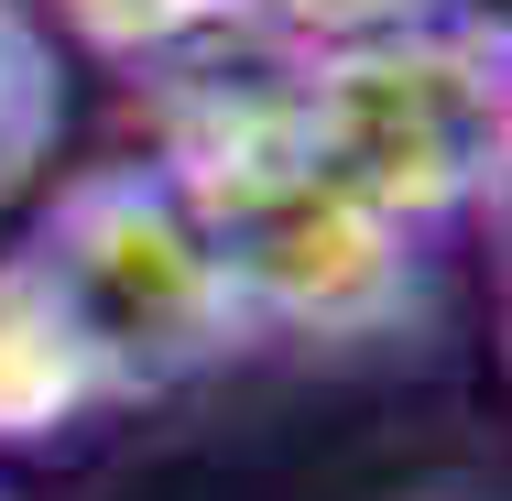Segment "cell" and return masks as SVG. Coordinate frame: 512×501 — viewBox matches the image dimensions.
I'll list each match as a JSON object with an SVG mask.
<instances>
[{
  "mask_svg": "<svg viewBox=\"0 0 512 501\" xmlns=\"http://www.w3.org/2000/svg\"><path fill=\"white\" fill-rule=\"evenodd\" d=\"M186 218L207 229L251 338H404L425 316V240L338 186L295 131V55L218 33L153 66V153Z\"/></svg>",
  "mask_w": 512,
  "mask_h": 501,
  "instance_id": "6da1fadb",
  "label": "cell"
},
{
  "mask_svg": "<svg viewBox=\"0 0 512 501\" xmlns=\"http://www.w3.org/2000/svg\"><path fill=\"white\" fill-rule=\"evenodd\" d=\"M458 0H240V33L284 44V55H316V44H360V33H404V22H436Z\"/></svg>",
  "mask_w": 512,
  "mask_h": 501,
  "instance_id": "52a82bcc",
  "label": "cell"
},
{
  "mask_svg": "<svg viewBox=\"0 0 512 501\" xmlns=\"http://www.w3.org/2000/svg\"><path fill=\"white\" fill-rule=\"evenodd\" d=\"M55 131H66V55L33 0H0V197L44 186Z\"/></svg>",
  "mask_w": 512,
  "mask_h": 501,
  "instance_id": "5b68a950",
  "label": "cell"
},
{
  "mask_svg": "<svg viewBox=\"0 0 512 501\" xmlns=\"http://www.w3.org/2000/svg\"><path fill=\"white\" fill-rule=\"evenodd\" d=\"M0 501H11V491H0Z\"/></svg>",
  "mask_w": 512,
  "mask_h": 501,
  "instance_id": "ba28073f",
  "label": "cell"
},
{
  "mask_svg": "<svg viewBox=\"0 0 512 501\" xmlns=\"http://www.w3.org/2000/svg\"><path fill=\"white\" fill-rule=\"evenodd\" d=\"M22 251L44 262V284L88 327V349H99V371H109L120 403L175 393V382H197V371H218V360L251 349V316L229 295L207 229L186 218V197L142 153L77 164L44 197V218H33Z\"/></svg>",
  "mask_w": 512,
  "mask_h": 501,
  "instance_id": "3957f363",
  "label": "cell"
},
{
  "mask_svg": "<svg viewBox=\"0 0 512 501\" xmlns=\"http://www.w3.org/2000/svg\"><path fill=\"white\" fill-rule=\"evenodd\" d=\"M295 131L338 186H360L414 240L491 207L502 153H512L502 22L436 11V22H404V33L295 55Z\"/></svg>",
  "mask_w": 512,
  "mask_h": 501,
  "instance_id": "7a4b0ae2",
  "label": "cell"
},
{
  "mask_svg": "<svg viewBox=\"0 0 512 501\" xmlns=\"http://www.w3.org/2000/svg\"><path fill=\"white\" fill-rule=\"evenodd\" d=\"M33 11H44V33L88 44L109 66H142V77L218 44V33H240V0H33Z\"/></svg>",
  "mask_w": 512,
  "mask_h": 501,
  "instance_id": "8992f818",
  "label": "cell"
},
{
  "mask_svg": "<svg viewBox=\"0 0 512 501\" xmlns=\"http://www.w3.org/2000/svg\"><path fill=\"white\" fill-rule=\"evenodd\" d=\"M109 371L33 251H0V447H55L88 414H109Z\"/></svg>",
  "mask_w": 512,
  "mask_h": 501,
  "instance_id": "277c9868",
  "label": "cell"
}]
</instances>
